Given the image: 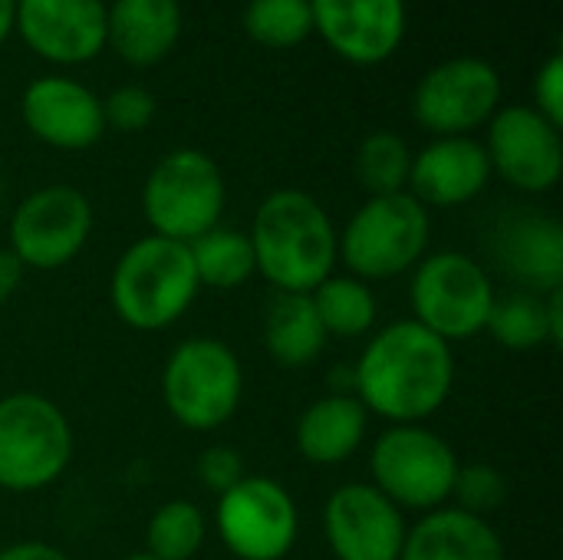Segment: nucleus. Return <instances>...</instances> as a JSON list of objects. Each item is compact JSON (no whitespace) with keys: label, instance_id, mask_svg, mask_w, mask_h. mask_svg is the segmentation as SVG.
<instances>
[{"label":"nucleus","instance_id":"12","mask_svg":"<svg viewBox=\"0 0 563 560\" xmlns=\"http://www.w3.org/2000/svg\"><path fill=\"white\" fill-rule=\"evenodd\" d=\"M501 102V76L478 56H455L429 69L412 96L416 122L439 135H468L492 122Z\"/></svg>","mask_w":563,"mask_h":560},{"label":"nucleus","instance_id":"33","mask_svg":"<svg viewBox=\"0 0 563 560\" xmlns=\"http://www.w3.org/2000/svg\"><path fill=\"white\" fill-rule=\"evenodd\" d=\"M534 109L554 122L558 129L563 125V53H551L544 66L534 76Z\"/></svg>","mask_w":563,"mask_h":560},{"label":"nucleus","instance_id":"30","mask_svg":"<svg viewBox=\"0 0 563 560\" xmlns=\"http://www.w3.org/2000/svg\"><path fill=\"white\" fill-rule=\"evenodd\" d=\"M508 495H511V485H508V475L498 465L472 462V465H462L459 475H455L452 508L468 512L475 518H492L495 512L505 508Z\"/></svg>","mask_w":563,"mask_h":560},{"label":"nucleus","instance_id":"20","mask_svg":"<svg viewBox=\"0 0 563 560\" xmlns=\"http://www.w3.org/2000/svg\"><path fill=\"white\" fill-rule=\"evenodd\" d=\"M369 432V413L353 393H327L313 399L294 429L297 452L320 469L350 462Z\"/></svg>","mask_w":563,"mask_h":560},{"label":"nucleus","instance_id":"27","mask_svg":"<svg viewBox=\"0 0 563 560\" xmlns=\"http://www.w3.org/2000/svg\"><path fill=\"white\" fill-rule=\"evenodd\" d=\"M208 538V521L201 508L188 498H172L158 505L145 525V554L155 560H191Z\"/></svg>","mask_w":563,"mask_h":560},{"label":"nucleus","instance_id":"37","mask_svg":"<svg viewBox=\"0 0 563 560\" xmlns=\"http://www.w3.org/2000/svg\"><path fill=\"white\" fill-rule=\"evenodd\" d=\"M122 560H155L152 554H145V551H135V554H125Z\"/></svg>","mask_w":563,"mask_h":560},{"label":"nucleus","instance_id":"24","mask_svg":"<svg viewBox=\"0 0 563 560\" xmlns=\"http://www.w3.org/2000/svg\"><path fill=\"white\" fill-rule=\"evenodd\" d=\"M264 350L284 370H307L323 356L327 330L310 294H274L264 310Z\"/></svg>","mask_w":563,"mask_h":560},{"label":"nucleus","instance_id":"4","mask_svg":"<svg viewBox=\"0 0 563 560\" xmlns=\"http://www.w3.org/2000/svg\"><path fill=\"white\" fill-rule=\"evenodd\" d=\"M432 215L409 191L376 195L363 201L353 218L336 231V257L343 267L366 281H396L429 254Z\"/></svg>","mask_w":563,"mask_h":560},{"label":"nucleus","instance_id":"32","mask_svg":"<svg viewBox=\"0 0 563 560\" xmlns=\"http://www.w3.org/2000/svg\"><path fill=\"white\" fill-rule=\"evenodd\" d=\"M195 475H198L205 492L221 498L224 492H231L247 475V462H244V455L234 446H211V449H205L198 455Z\"/></svg>","mask_w":563,"mask_h":560},{"label":"nucleus","instance_id":"10","mask_svg":"<svg viewBox=\"0 0 563 560\" xmlns=\"http://www.w3.org/2000/svg\"><path fill=\"white\" fill-rule=\"evenodd\" d=\"M214 528L231 560H284L297 548L300 512L280 482L247 472L218 498Z\"/></svg>","mask_w":563,"mask_h":560},{"label":"nucleus","instance_id":"22","mask_svg":"<svg viewBox=\"0 0 563 560\" xmlns=\"http://www.w3.org/2000/svg\"><path fill=\"white\" fill-rule=\"evenodd\" d=\"M181 36L178 0H115L106 7V46L129 66L162 63Z\"/></svg>","mask_w":563,"mask_h":560},{"label":"nucleus","instance_id":"6","mask_svg":"<svg viewBox=\"0 0 563 560\" xmlns=\"http://www.w3.org/2000/svg\"><path fill=\"white\" fill-rule=\"evenodd\" d=\"M244 399V366L218 337L181 340L162 370V403L188 432L228 426Z\"/></svg>","mask_w":563,"mask_h":560},{"label":"nucleus","instance_id":"13","mask_svg":"<svg viewBox=\"0 0 563 560\" xmlns=\"http://www.w3.org/2000/svg\"><path fill=\"white\" fill-rule=\"evenodd\" d=\"M485 155L492 175L521 195H548L563 175L561 129L534 106L498 109L488 122Z\"/></svg>","mask_w":563,"mask_h":560},{"label":"nucleus","instance_id":"35","mask_svg":"<svg viewBox=\"0 0 563 560\" xmlns=\"http://www.w3.org/2000/svg\"><path fill=\"white\" fill-rule=\"evenodd\" d=\"M23 274H26V267L16 261V254L10 248H0V304H7L20 290Z\"/></svg>","mask_w":563,"mask_h":560},{"label":"nucleus","instance_id":"16","mask_svg":"<svg viewBox=\"0 0 563 560\" xmlns=\"http://www.w3.org/2000/svg\"><path fill=\"white\" fill-rule=\"evenodd\" d=\"M313 30L356 66L386 63L406 40V0H310Z\"/></svg>","mask_w":563,"mask_h":560},{"label":"nucleus","instance_id":"3","mask_svg":"<svg viewBox=\"0 0 563 560\" xmlns=\"http://www.w3.org/2000/svg\"><path fill=\"white\" fill-rule=\"evenodd\" d=\"M201 294L188 244L145 234L112 267L109 300L115 317L139 333H162L178 323Z\"/></svg>","mask_w":563,"mask_h":560},{"label":"nucleus","instance_id":"14","mask_svg":"<svg viewBox=\"0 0 563 560\" xmlns=\"http://www.w3.org/2000/svg\"><path fill=\"white\" fill-rule=\"evenodd\" d=\"M406 531V515L369 482H346L323 505V535L336 560H399Z\"/></svg>","mask_w":563,"mask_h":560},{"label":"nucleus","instance_id":"34","mask_svg":"<svg viewBox=\"0 0 563 560\" xmlns=\"http://www.w3.org/2000/svg\"><path fill=\"white\" fill-rule=\"evenodd\" d=\"M0 560H73L63 548L49 541H16L0 548Z\"/></svg>","mask_w":563,"mask_h":560},{"label":"nucleus","instance_id":"18","mask_svg":"<svg viewBox=\"0 0 563 560\" xmlns=\"http://www.w3.org/2000/svg\"><path fill=\"white\" fill-rule=\"evenodd\" d=\"M492 261L518 290L551 294L563 287V228L548 211H508L492 231Z\"/></svg>","mask_w":563,"mask_h":560},{"label":"nucleus","instance_id":"1","mask_svg":"<svg viewBox=\"0 0 563 560\" xmlns=\"http://www.w3.org/2000/svg\"><path fill=\"white\" fill-rule=\"evenodd\" d=\"M455 389V350L412 317L379 327L353 366V396L389 426H422Z\"/></svg>","mask_w":563,"mask_h":560},{"label":"nucleus","instance_id":"15","mask_svg":"<svg viewBox=\"0 0 563 560\" xmlns=\"http://www.w3.org/2000/svg\"><path fill=\"white\" fill-rule=\"evenodd\" d=\"M13 30L46 63L79 66L106 50V3L102 0H16Z\"/></svg>","mask_w":563,"mask_h":560},{"label":"nucleus","instance_id":"28","mask_svg":"<svg viewBox=\"0 0 563 560\" xmlns=\"http://www.w3.org/2000/svg\"><path fill=\"white\" fill-rule=\"evenodd\" d=\"M409 172H412V149L399 132H373L360 142L356 178L369 191V198L406 191Z\"/></svg>","mask_w":563,"mask_h":560},{"label":"nucleus","instance_id":"31","mask_svg":"<svg viewBox=\"0 0 563 560\" xmlns=\"http://www.w3.org/2000/svg\"><path fill=\"white\" fill-rule=\"evenodd\" d=\"M155 96L142 86H119L102 99V119L106 129L115 132H142L155 119Z\"/></svg>","mask_w":563,"mask_h":560},{"label":"nucleus","instance_id":"8","mask_svg":"<svg viewBox=\"0 0 563 560\" xmlns=\"http://www.w3.org/2000/svg\"><path fill=\"white\" fill-rule=\"evenodd\" d=\"M462 462L429 426H389L369 449V485L402 515H429L452 502Z\"/></svg>","mask_w":563,"mask_h":560},{"label":"nucleus","instance_id":"17","mask_svg":"<svg viewBox=\"0 0 563 560\" xmlns=\"http://www.w3.org/2000/svg\"><path fill=\"white\" fill-rule=\"evenodd\" d=\"M20 116L30 135L63 152H82L106 132L102 99L69 76L33 79L20 96Z\"/></svg>","mask_w":563,"mask_h":560},{"label":"nucleus","instance_id":"26","mask_svg":"<svg viewBox=\"0 0 563 560\" xmlns=\"http://www.w3.org/2000/svg\"><path fill=\"white\" fill-rule=\"evenodd\" d=\"M188 254H191V264H195V277H198V287L205 290H238L244 287L254 274H257V264H254V248H251V238L238 228H211L205 231L201 238H195L188 244Z\"/></svg>","mask_w":563,"mask_h":560},{"label":"nucleus","instance_id":"36","mask_svg":"<svg viewBox=\"0 0 563 560\" xmlns=\"http://www.w3.org/2000/svg\"><path fill=\"white\" fill-rule=\"evenodd\" d=\"M13 3H16V0H0V46H3L7 36L13 33Z\"/></svg>","mask_w":563,"mask_h":560},{"label":"nucleus","instance_id":"7","mask_svg":"<svg viewBox=\"0 0 563 560\" xmlns=\"http://www.w3.org/2000/svg\"><path fill=\"white\" fill-rule=\"evenodd\" d=\"M228 188L221 165L201 149H175L162 155L142 185V215L152 234L191 244L221 224Z\"/></svg>","mask_w":563,"mask_h":560},{"label":"nucleus","instance_id":"19","mask_svg":"<svg viewBox=\"0 0 563 560\" xmlns=\"http://www.w3.org/2000/svg\"><path fill=\"white\" fill-rule=\"evenodd\" d=\"M492 182L485 145L472 135H449L412 155L409 195L432 208H462L475 201Z\"/></svg>","mask_w":563,"mask_h":560},{"label":"nucleus","instance_id":"29","mask_svg":"<svg viewBox=\"0 0 563 560\" xmlns=\"http://www.w3.org/2000/svg\"><path fill=\"white\" fill-rule=\"evenodd\" d=\"M244 30L267 50L300 46L313 33L310 0H251L244 7Z\"/></svg>","mask_w":563,"mask_h":560},{"label":"nucleus","instance_id":"2","mask_svg":"<svg viewBox=\"0 0 563 560\" xmlns=\"http://www.w3.org/2000/svg\"><path fill=\"white\" fill-rule=\"evenodd\" d=\"M251 248L257 274L277 294H310L336 271V228L327 208L300 191H271L251 221Z\"/></svg>","mask_w":563,"mask_h":560},{"label":"nucleus","instance_id":"21","mask_svg":"<svg viewBox=\"0 0 563 560\" xmlns=\"http://www.w3.org/2000/svg\"><path fill=\"white\" fill-rule=\"evenodd\" d=\"M399 560H508V548L488 518L445 505L406 531Z\"/></svg>","mask_w":563,"mask_h":560},{"label":"nucleus","instance_id":"25","mask_svg":"<svg viewBox=\"0 0 563 560\" xmlns=\"http://www.w3.org/2000/svg\"><path fill=\"white\" fill-rule=\"evenodd\" d=\"M310 300L327 337L360 340L379 323V300L373 287L353 274H330L320 287L310 290Z\"/></svg>","mask_w":563,"mask_h":560},{"label":"nucleus","instance_id":"38","mask_svg":"<svg viewBox=\"0 0 563 560\" xmlns=\"http://www.w3.org/2000/svg\"><path fill=\"white\" fill-rule=\"evenodd\" d=\"M0 498H3V492H0Z\"/></svg>","mask_w":563,"mask_h":560},{"label":"nucleus","instance_id":"23","mask_svg":"<svg viewBox=\"0 0 563 560\" xmlns=\"http://www.w3.org/2000/svg\"><path fill=\"white\" fill-rule=\"evenodd\" d=\"M485 333L511 353H531L538 347H561L563 287L551 294L511 290L505 297H495Z\"/></svg>","mask_w":563,"mask_h":560},{"label":"nucleus","instance_id":"11","mask_svg":"<svg viewBox=\"0 0 563 560\" xmlns=\"http://www.w3.org/2000/svg\"><path fill=\"white\" fill-rule=\"evenodd\" d=\"M92 205L73 185L30 191L10 218V251L26 271H59L82 254L92 238Z\"/></svg>","mask_w":563,"mask_h":560},{"label":"nucleus","instance_id":"5","mask_svg":"<svg viewBox=\"0 0 563 560\" xmlns=\"http://www.w3.org/2000/svg\"><path fill=\"white\" fill-rule=\"evenodd\" d=\"M73 426L43 393L0 396V492L33 495L56 485L73 462Z\"/></svg>","mask_w":563,"mask_h":560},{"label":"nucleus","instance_id":"9","mask_svg":"<svg viewBox=\"0 0 563 560\" xmlns=\"http://www.w3.org/2000/svg\"><path fill=\"white\" fill-rule=\"evenodd\" d=\"M495 297L488 267L472 254L435 251L412 267V320L449 347L485 333Z\"/></svg>","mask_w":563,"mask_h":560}]
</instances>
